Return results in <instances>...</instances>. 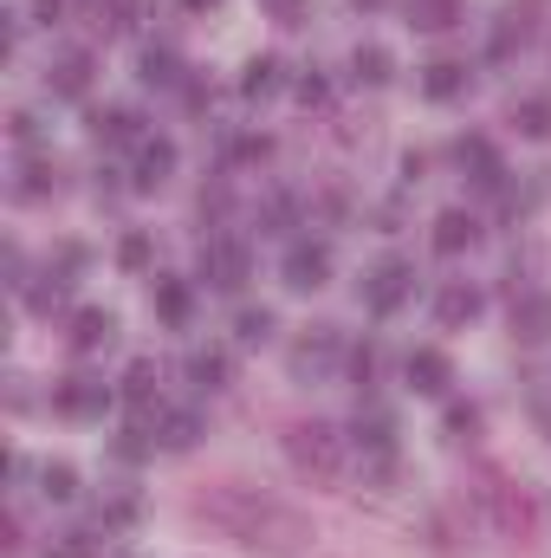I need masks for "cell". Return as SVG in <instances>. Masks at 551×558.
Wrapping results in <instances>:
<instances>
[{"label":"cell","instance_id":"obj_1","mask_svg":"<svg viewBox=\"0 0 551 558\" xmlns=\"http://www.w3.org/2000/svg\"><path fill=\"white\" fill-rule=\"evenodd\" d=\"M285 461L311 481V487H338L344 481V441L331 422H292L285 428Z\"/></svg>","mask_w":551,"mask_h":558},{"label":"cell","instance_id":"obj_2","mask_svg":"<svg viewBox=\"0 0 551 558\" xmlns=\"http://www.w3.org/2000/svg\"><path fill=\"white\" fill-rule=\"evenodd\" d=\"M415 292V267L409 260H377L370 274H364V286H357V299L377 312V318H390V312H403V299Z\"/></svg>","mask_w":551,"mask_h":558},{"label":"cell","instance_id":"obj_3","mask_svg":"<svg viewBox=\"0 0 551 558\" xmlns=\"http://www.w3.org/2000/svg\"><path fill=\"white\" fill-rule=\"evenodd\" d=\"M105 403H111V384L105 377H59L52 384V410L59 416H72V422H91V416H105Z\"/></svg>","mask_w":551,"mask_h":558},{"label":"cell","instance_id":"obj_4","mask_svg":"<svg viewBox=\"0 0 551 558\" xmlns=\"http://www.w3.org/2000/svg\"><path fill=\"white\" fill-rule=\"evenodd\" d=\"M487 507H493V520H500L506 533H519V539H532V533H539V520H546V513H539V500H532L526 487H506V481H493V487H487Z\"/></svg>","mask_w":551,"mask_h":558},{"label":"cell","instance_id":"obj_5","mask_svg":"<svg viewBox=\"0 0 551 558\" xmlns=\"http://www.w3.org/2000/svg\"><path fill=\"white\" fill-rule=\"evenodd\" d=\"M247 274H254V260H247L241 241H208V247H201V279H208L215 292H241Z\"/></svg>","mask_w":551,"mask_h":558},{"label":"cell","instance_id":"obj_6","mask_svg":"<svg viewBox=\"0 0 551 558\" xmlns=\"http://www.w3.org/2000/svg\"><path fill=\"white\" fill-rule=\"evenodd\" d=\"M279 274H285V286H292V292H318V286L331 279V247H325V241H292Z\"/></svg>","mask_w":551,"mask_h":558},{"label":"cell","instance_id":"obj_7","mask_svg":"<svg viewBox=\"0 0 551 558\" xmlns=\"http://www.w3.org/2000/svg\"><path fill=\"white\" fill-rule=\"evenodd\" d=\"M169 175H175V143L169 137H143L137 143V169H131V189L149 195V189H162Z\"/></svg>","mask_w":551,"mask_h":558},{"label":"cell","instance_id":"obj_8","mask_svg":"<svg viewBox=\"0 0 551 558\" xmlns=\"http://www.w3.org/2000/svg\"><path fill=\"white\" fill-rule=\"evenodd\" d=\"M338 364V331L331 325H311V338L292 344V377H325Z\"/></svg>","mask_w":551,"mask_h":558},{"label":"cell","instance_id":"obj_9","mask_svg":"<svg viewBox=\"0 0 551 558\" xmlns=\"http://www.w3.org/2000/svg\"><path fill=\"white\" fill-rule=\"evenodd\" d=\"M46 92L52 98H85L91 92V52H59L46 65Z\"/></svg>","mask_w":551,"mask_h":558},{"label":"cell","instance_id":"obj_10","mask_svg":"<svg viewBox=\"0 0 551 558\" xmlns=\"http://www.w3.org/2000/svg\"><path fill=\"white\" fill-rule=\"evenodd\" d=\"M409 390H421V397H448V384H454V371H448V357L434 351V344H421V351H409Z\"/></svg>","mask_w":551,"mask_h":558},{"label":"cell","instance_id":"obj_11","mask_svg":"<svg viewBox=\"0 0 551 558\" xmlns=\"http://www.w3.org/2000/svg\"><path fill=\"white\" fill-rule=\"evenodd\" d=\"M513 338L551 344V292H526V299L513 305Z\"/></svg>","mask_w":551,"mask_h":558},{"label":"cell","instance_id":"obj_12","mask_svg":"<svg viewBox=\"0 0 551 558\" xmlns=\"http://www.w3.org/2000/svg\"><path fill=\"white\" fill-rule=\"evenodd\" d=\"M461 92H467V65H461V59H434V65H421V98L454 105Z\"/></svg>","mask_w":551,"mask_h":558},{"label":"cell","instance_id":"obj_13","mask_svg":"<svg viewBox=\"0 0 551 558\" xmlns=\"http://www.w3.org/2000/svg\"><path fill=\"white\" fill-rule=\"evenodd\" d=\"M474 241H480V228H474L467 208H441L434 215V254H467Z\"/></svg>","mask_w":551,"mask_h":558},{"label":"cell","instance_id":"obj_14","mask_svg":"<svg viewBox=\"0 0 551 558\" xmlns=\"http://www.w3.org/2000/svg\"><path fill=\"white\" fill-rule=\"evenodd\" d=\"M118 338V318L105 312V305H85V312H72V351H105Z\"/></svg>","mask_w":551,"mask_h":558},{"label":"cell","instance_id":"obj_15","mask_svg":"<svg viewBox=\"0 0 551 558\" xmlns=\"http://www.w3.org/2000/svg\"><path fill=\"white\" fill-rule=\"evenodd\" d=\"M351 435H357L364 454H390V448H396V422H390V410H357Z\"/></svg>","mask_w":551,"mask_h":558},{"label":"cell","instance_id":"obj_16","mask_svg":"<svg viewBox=\"0 0 551 558\" xmlns=\"http://www.w3.org/2000/svg\"><path fill=\"white\" fill-rule=\"evenodd\" d=\"M91 137L98 143H143V118L124 111V105H105V111L91 118Z\"/></svg>","mask_w":551,"mask_h":558},{"label":"cell","instance_id":"obj_17","mask_svg":"<svg viewBox=\"0 0 551 558\" xmlns=\"http://www.w3.org/2000/svg\"><path fill=\"white\" fill-rule=\"evenodd\" d=\"M137 78L143 85H156V92H169V85H182V59H175L169 46H149L143 65H137Z\"/></svg>","mask_w":551,"mask_h":558},{"label":"cell","instance_id":"obj_18","mask_svg":"<svg viewBox=\"0 0 551 558\" xmlns=\"http://www.w3.org/2000/svg\"><path fill=\"white\" fill-rule=\"evenodd\" d=\"M513 124H519L532 143H546V137H551V98H539V92L513 98Z\"/></svg>","mask_w":551,"mask_h":558},{"label":"cell","instance_id":"obj_19","mask_svg":"<svg viewBox=\"0 0 551 558\" xmlns=\"http://www.w3.org/2000/svg\"><path fill=\"white\" fill-rule=\"evenodd\" d=\"M480 312V292L474 286H441V299H434V318L441 325H467Z\"/></svg>","mask_w":551,"mask_h":558},{"label":"cell","instance_id":"obj_20","mask_svg":"<svg viewBox=\"0 0 551 558\" xmlns=\"http://www.w3.org/2000/svg\"><path fill=\"white\" fill-rule=\"evenodd\" d=\"M351 78L357 85H390V52L383 46H357L351 52Z\"/></svg>","mask_w":551,"mask_h":558},{"label":"cell","instance_id":"obj_21","mask_svg":"<svg viewBox=\"0 0 551 558\" xmlns=\"http://www.w3.org/2000/svg\"><path fill=\"white\" fill-rule=\"evenodd\" d=\"M39 494L59 500V507L78 500V474H72V461H46V468H39Z\"/></svg>","mask_w":551,"mask_h":558},{"label":"cell","instance_id":"obj_22","mask_svg":"<svg viewBox=\"0 0 551 558\" xmlns=\"http://www.w3.org/2000/svg\"><path fill=\"white\" fill-rule=\"evenodd\" d=\"M149 299H156V312H162V318H169V325H182V318H188V305H195V299H188V286H182V279H156V292H149Z\"/></svg>","mask_w":551,"mask_h":558},{"label":"cell","instance_id":"obj_23","mask_svg":"<svg viewBox=\"0 0 551 558\" xmlns=\"http://www.w3.org/2000/svg\"><path fill=\"white\" fill-rule=\"evenodd\" d=\"M409 20L421 26V33H441V26L461 20V0H409Z\"/></svg>","mask_w":551,"mask_h":558},{"label":"cell","instance_id":"obj_24","mask_svg":"<svg viewBox=\"0 0 551 558\" xmlns=\"http://www.w3.org/2000/svg\"><path fill=\"white\" fill-rule=\"evenodd\" d=\"M188 377L201 390H221L228 384V351H188Z\"/></svg>","mask_w":551,"mask_h":558},{"label":"cell","instance_id":"obj_25","mask_svg":"<svg viewBox=\"0 0 551 558\" xmlns=\"http://www.w3.org/2000/svg\"><path fill=\"white\" fill-rule=\"evenodd\" d=\"M241 92H247V98H273V92H279V59H247Z\"/></svg>","mask_w":551,"mask_h":558},{"label":"cell","instance_id":"obj_26","mask_svg":"<svg viewBox=\"0 0 551 558\" xmlns=\"http://www.w3.org/2000/svg\"><path fill=\"white\" fill-rule=\"evenodd\" d=\"M124 397H131V410H137V416H149V403H156V364H131Z\"/></svg>","mask_w":551,"mask_h":558},{"label":"cell","instance_id":"obj_27","mask_svg":"<svg viewBox=\"0 0 551 558\" xmlns=\"http://www.w3.org/2000/svg\"><path fill=\"white\" fill-rule=\"evenodd\" d=\"M234 338H241V344H267V338H273V312H267V305H247V312L234 318Z\"/></svg>","mask_w":551,"mask_h":558},{"label":"cell","instance_id":"obj_28","mask_svg":"<svg viewBox=\"0 0 551 558\" xmlns=\"http://www.w3.org/2000/svg\"><path fill=\"white\" fill-rule=\"evenodd\" d=\"M195 441H201V422L188 416V410H175V416L162 422V448H175V454H182V448H195Z\"/></svg>","mask_w":551,"mask_h":558},{"label":"cell","instance_id":"obj_29","mask_svg":"<svg viewBox=\"0 0 551 558\" xmlns=\"http://www.w3.org/2000/svg\"><path fill=\"white\" fill-rule=\"evenodd\" d=\"M52 189H59V169H52V162H26V169H20V195H26V202H39V195H52Z\"/></svg>","mask_w":551,"mask_h":558},{"label":"cell","instance_id":"obj_30","mask_svg":"<svg viewBox=\"0 0 551 558\" xmlns=\"http://www.w3.org/2000/svg\"><path fill=\"white\" fill-rule=\"evenodd\" d=\"M46 558H98V539H91V533H59V539L46 546Z\"/></svg>","mask_w":551,"mask_h":558},{"label":"cell","instance_id":"obj_31","mask_svg":"<svg viewBox=\"0 0 551 558\" xmlns=\"http://www.w3.org/2000/svg\"><path fill=\"white\" fill-rule=\"evenodd\" d=\"M98 520H105V526H131V520H137V500H131V494H111V500L98 507Z\"/></svg>","mask_w":551,"mask_h":558},{"label":"cell","instance_id":"obj_32","mask_svg":"<svg viewBox=\"0 0 551 558\" xmlns=\"http://www.w3.org/2000/svg\"><path fill=\"white\" fill-rule=\"evenodd\" d=\"M118 260H124L131 274H137V267H149V234H124V241H118Z\"/></svg>","mask_w":551,"mask_h":558},{"label":"cell","instance_id":"obj_33","mask_svg":"<svg viewBox=\"0 0 551 558\" xmlns=\"http://www.w3.org/2000/svg\"><path fill=\"white\" fill-rule=\"evenodd\" d=\"M448 435H454V441H474V435H480V410H461V403H454V410H448Z\"/></svg>","mask_w":551,"mask_h":558},{"label":"cell","instance_id":"obj_34","mask_svg":"<svg viewBox=\"0 0 551 558\" xmlns=\"http://www.w3.org/2000/svg\"><path fill=\"white\" fill-rule=\"evenodd\" d=\"M7 124H13V143H20V149H33V143H39V118H33V111H13Z\"/></svg>","mask_w":551,"mask_h":558},{"label":"cell","instance_id":"obj_35","mask_svg":"<svg viewBox=\"0 0 551 558\" xmlns=\"http://www.w3.org/2000/svg\"><path fill=\"white\" fill-rule=\"evenodd\" d=\"M234 156H241V162H267V156H273V143H267V137H234Z\"/></svg>","mask_w":551,"mask_h":558},{"label":"cell","instance_id":"obj_36","mask_svg":"<svg viewBox=\"0 0 551 558\" xmlns=\"http://www.w3.org/2000/svg\"><path fill=\"white\" fill-rule=\"evenodd\" d=\"M59 299H65V286H59V279H52V286H33V292H26V305H33V312H52Z\"/></svg>","mask_w":551,"mask_h":558},{"label":"cell","instance_id":"obj_37","mask_svg":"<svg viewBox=\"0 0 551 558\" xmlns=\"http://www.w3.org/2000/svg\"><path fill=\"white\" fill-rule=\"evenodd\" d=\"M351 377H357V390H364V384H370V377H377V351H370V344H364V351H357V357H351Z\"/></svg>","mask_w":551,"mask_h":558},{"label":"cell","instance_id":"obj_38","mask_svg":"<svg viewBox=\"0 0 551 558\" xmlns=\"http://www.w3.org/2000/svg\"><path fill=\"white\" fill-rule=\"evenodd\" d=\"M285 221H292V195H273L267 202V228H285Z\"/></svg>","mask_w":551,"mask_h":558},{"label":"cell","instance_id":"obj_39","mask_svg":"<svg viewBox=\"0 0 551 558\" xmlns=\"http://www.w3.org/2000/svg\"><path fill=\"white\" fill-rule=\"evenodd\" d=\"M298 98H305V105H325V78H318V72H305V78H298Z\"/></svg>","mask_w":551,"mask_h":558},{"label":"cell","instance_id":"obj_40","mask_svg":"<svg viewBox=\"0 0 551 558\" xmlns=\"http://www.w3.org/2000/svg\"><path fill=\"white\" fill-rule=\"evenodd\" d=\"M33 13H39L46 26H59V20H65V0H33Z\"/></svg>","mask_w":551,"mask_h":558},{"label":"cell","instance_id":"obj_41","mask_svg":"<svg viewBox=\"0 0 551 558\" xmlns=\"http://www.w3.org/2000/svg\"><path fill=\"white\" fill-rule=\"evenodd\" d=\"M182 7H195V13H201V7H221V0H182Z\"/></svg>","mask_w":551,"mask_h":558},{"label":"cell","instance_id":"obj_42","mask_svg":"<svg viewBox=\"0 0 551 558\" xmlns=\"http://www.w3.org/2000/svg\"><path fill=\"white\" fill-rule=\"evenodd\" d=\"M357 7H383V0H357Z\"/></svg>","mask_w":551,"mask_h":558}]
</instances>
